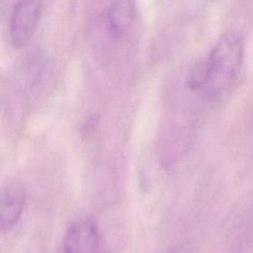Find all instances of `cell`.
I'll return each mask as SVG.
<instances>
[{
	"label": "cell",
	"mask_w": 253,
	"mask_h": 253,
	"mask_svg": "<svg viewBox=\"0 0 253 253\" xmlns=\"http://www.w3.org/2000/svg\"><path fill=\"white\" fill-rule=\"evenodd\" d=\"M41 15V0H17L10 19V40L15 48H22L29 43L36 32Z\"/></svg>",
	"instance_id": "obj_2"
},
{
	"label": "cell",
	"mask_w": 253,
	"mask_h": 253,
	"mask_svg": "<svg viewBox=\"0 0 253 253\" xmlns=\"http://www.w3.org/2000/svg\"><path fill=\"white\" fill-rule=\"evenodd\" d=\"M135 0H113L108 9V26L115 36H124L133 25Z\"/></svg>",
	"instance_id": "obj_5"
},
{
	"label": "cell",
	"mask_w": 253,
	"mask_h": 253,
	"mask_svg": "<svg viewBox=\"0 0 253 253\" xmlns=\"http://www.w3.org/2000/svg\"><path fill=\"white\" fill-rule=\"evenodd\" d=\"M167 253H188V251L185 249H182V247H179V249L170 250V251L167 252Z\"/></svg>",
	"instance_id": "obj_6"
},
{
	"label": "cell",
	"mask_w": 253,
	"mask_h": 253,
	"mask_svg": "<svg viewBox=\"0 0 253 253\" xmlns=\"http://www.w3.org/2000/svg\"><path fill=\"white\" fill-rule=\"evenodd\" d=\"M26 205L25 188L17 182H9L0 194V230L9 232L20 221Z\"/></svg>",
	"instance_id": "obj_4"
},
{
	"label": "cell",
	"mask_w": 253,
	"mask_h": 253,
	"mask_svg": "<svg viewBox=\"0 0 253 253\" xmlns=\"http://www.w3.org/2000/svg\"><path fill=\"white\" fill-rule=\"evenodd\" d=\"M245 66V40L239 32L222 35L210 51L207 61L189 79L193 90L209 100H219L230 93Z\"/></svg>",
	"instance_id": "obj_1"
},
{
	"label": "cell",
	"mask_w": 253,
	"mask_h": 253,
	"mask_svg": "<svg viewBox=\"0 0 253 253\" xmlns=\"http://www.w3.org/2000/svg\"><path fill=\"white\" fill-rule=\"evenodd\" d=\"M100 246V234L90 217L73 222L63 237V253H96Z\"/></svg>",
	"instance_id": "obj_3"
}]
</instances>
